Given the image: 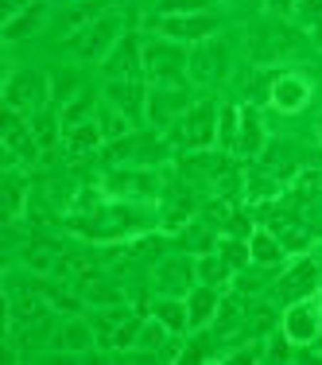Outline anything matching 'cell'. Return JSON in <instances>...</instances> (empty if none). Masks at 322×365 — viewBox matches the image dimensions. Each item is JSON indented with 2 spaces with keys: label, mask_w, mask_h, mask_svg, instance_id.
<instances>
[{
  "label": "cell",
  "mask_w": 322,
  "mask_h": 365,
  "mask_svg": "<svg viewBox=\"0 0 322 365\" xmlns=\"http://www.w3.org/2000/svg\"><path fill=\"white\" fill-rule=\"evenodd\" d=\"M71 230H78L82 237H98V241H113V237H136V233L147 230L144 214L136 210L133 202H117L113 198L109 206H98L93 214H74Z\"/></svg>",
  "instance_id": "cell-1"
},
{
  "label": "cell",
  "mask_w": 322,
  "mask_h": 365,
  "mask_svg": "<svg viewBox=\"0 0 322 365\" xmlns=\"http://www.w3.org/2000/svg\"><path fill=\"white\" fill-rule=\"evenodd\" d=\"M187 63H190L187 43H175L167 36L144 39V78H147V86H182V82H190Z\"/></svg>",
  "instance_id": "cell-2"
},
{
  "label": "cell",
  "mask_w": 322,
  "mask_h": 365,
  "mask_svg": "<svg viewBox=\"0 0 322 365\" xmlns=\"http://www.w3.org/2000/svg\"><path fill=\"white\" fill-rule=\"evenodd\" d=\"M217 113H222L217 101H210V98L194 101L171 125V140L179 148H187V152H210V148H217Z\"/></svg>",
  "instance_id": "cell-3"
},
{
  "label": "cell",
  "mask_w": 322,
  "mask_h": 365,
  "mask_svg": "<svg viewBox=\"0 0 322 365\" xmlns=\"http://www.w3.org/2000/svg\"><path fill=\"white\" fill-rule=\"evenodd\" d=\"M318 292H322V272L307 253H295L291 264L272 280V299L284 303V307L295 299H307V295H318Z\"/></svg>",
  "instance_id": "cell-4"
},
{
  "label": "cell",
  "mask_w": 322,
  "mask_h": 365,
  "mask_svg": "<svg viewBox=\"0 0 322 365\" xmlns=\"http://www.w3.org/2000/svg\"><path fill=\"white\" fill-rule=\"evenodd\" d=\"M51 101V78L43 71H12L4 78V106L36 117Z\"/></svg>",
  "instance_id": "cell-5"
},
{
  "label": "cell",
  "mask_w": 322,
  "mask_h": 365,
  "mask_svg": "<svg viewBox=\"0 0 322 365\" xmlns=\"http://www.w3.org/2000/svg\"><path fill=\"white\" fill-rule=\"evenodd\" d=\"M280 330L291 338L295 346H315L322 338V292L307 295V299H295L284 307Z\"/></svg>",
  "instance_id": "cell-6"
},
{
  "label": "cell",
  "mask_w": 322,
  "mask_h": 365,
  "mask_svg": "<svg viewBox=\"0 0 322 365\" xmlns=\"http://www.w3.org/2000/svg\"><path fill=\"white\" fill-rule=\"evenodd\" d=\"M105 195L117 198V202H144V198L160 195V175L147 168H136V163L113 168L105 175Z\"/></svg>",
  "instance_id": "cell-7"
},
{
  "label": "cell",
  "mask_w": 322,
  "mask_h": 365,
  "mask_svg": "<svg viewBox=\"0 0 322 365\" xmlns=\"http://www.w3.org/2000/svg\"><path fill=\"white\" fill-rule=\"evenodd\" d=\"M120 36H125V31H120V16L105 12L101 20L85 24L82 31H74V36H66L63 43L74 51L78 58H105L109 51H113V43H117Z\"/></svg>",
  "instance_id": "cell-8"
},
{
  "label": "cell",
  "mask_w": 322,
  "mask_h": 365,
  "mask_svg": "<svg viewBox=\"0 0 322 365\" xmlns=\"http://www.w3.org/2000/svg\"><path fill=\"white\" fill-rule=\"evenodd\" d=\"M190 106H194V101H190V82H182V86H147L144 120L155 125V128H171Z\"/></svg>",
  "instance_id": "cell-9"
},
{
  "label": "cell",
  "mask_w": 322,
  "mask_h": 365,
  "mask_svg": "<svg viewBox=\"0 0 322 365\" xmlns=\"http://www.w3.org/2000/svg\"><path fill=\"white\" fill-rule=\"evenodd\" d=\"M152 28L160 31V36L175 39V43H187V47H194V43H202V39H214L217 31H222V20H217L214 12H194V16H155Z\"/></svg>",
  "instance_id": "cell-10"
},
{
  "label": "cell",
  "mask_w": 322,
  "mask_h": 365,
  "mask_svg": "<svg viewBox=\"0 0 322 365\" xmlns=\"http://www.w3.org/2000/svg\"><path fill=\"white\" fill-rule=\"evenodd\" d=\"M187 74L194 86H217L225 74H229V47L222 39H202L190 47V63H187Z\"/></svg>",
  "instance_id": "cell-11"
},
{
  "label": "cell",
  "mask_w": 322,
  "mask_h": 365,
  "mask_svg": "<svg viewBox=\"0 0 322 365\" xmlns=\"http://www.w3.org/2000/svg\"><path fill=\"white\" fill-rule=\"evenodd\" d=\"M101 71L105 78H144V39L136 31H125L101 58Z\"/></svg>",
  "instance_id": "cell-12"
},
{
  "label": "cell",
  "mask_w": 322,
  "mask_h": 365,
  "mask_svg": "<svg viewBox=\"0 0 322 365\" xmlns=\"http://www.w3.org/2000/svg\"><path fill=\"white\" fill-rule=\"evenodd\" d=\"M264 148H268V128H264V117H260V106L245 101V106H241L237 148H233V155H241V160H260Z\"/></svg>",
  "instance_id": "cell-13"
},
{
  "label": "cell",
  "mask_w": 322,
  "mask_h": 365,
  "mask_svg": "<svg viewBox=\"0 0 322 365\" xmlns=\"http://www.w3.org/2000/svg\"><path fill=\"white\" fill-rule=\"evenodd\" d=\"M105 101L117 109H125L128 117L140 125L144 120V109H147V86L144 78H109L105 82Z\"/></svg>",
  "instance_id": "cell-14"
},
{
  "label": "cell",
  "mask_w": 322,
  "mask_h": 365,
  "mask_svg": "<svg viewBox=\"0 0 322 365\" xmlns=\"http://www.w3.org/2000/svg\"><path fill=\"white\" fill-rule=\"evenodd\" d=\"M311 101V78L299 71H280L272 82V106L280 113H299Z\"/></svg>",
  "instance_id": "cell-15"
},
{
  "label": "cell",
  "mask_w": 322,
  "mask_h": 365,
  "mask_svg": "<svg viewBox=\"0 0 322 365\" xmlns=\"http://www.w3.org/2000/svg\"><path fill=\"white\" fill-rule=\"evenodd\" d=\"M105 144V133H101L98 117L90 120H74V125H63V152L71 160H82V155H93Z\"/></svg>",
  "instance_id": "cell-16"
},
{
  "label": "cell",
  "mask_w": 322,
  "mask_h": 365,
  "mask_svg": "<svg viewBox=\"0 0 322 365\" xmlns=\"http://www.w3.org/2000/svg\"><path fill=\"white\" fill-rule=\"evenodd\" d=\"M155 284L163 288V295H187L198 284L194 272V257H171L155 268Z\"/></svg>",
  "instance_id": "cell-17"
},
{
  "label": "cell",
  "mask_w": 322,
  "mask_h": 365,
  "mask_svg": "<svg viewBox=\"0 0 322 365\" xmlns=\"http://www.w3.org/2000/svg\"><path fill=\"white\" fill-rule=\"evenodd\" d=\"M217 307H222V288H210V284H194V288L187 292L190 330H206V327H214Z\"/></svg>",
  "instance_id": "cell-18"
},
{
  "label": "cell",
  "mask_w": 322,
  "mask_h": 365,
  "mask_svg": "<svg viewBox=\"0 0 322 365\" xmlns=\"http://www.w3.org/2000/svg\"><path fill=\"white\" fill-rule=\"evenodd\" d=\"M55 346L66 354H82V350H90V346H98V330H93L90 319L66 315V323L55 330Z\"/></svg>",
  "instance_id": "cell-19"
},
{
  "label": "cell",
  "mask_w": 322,
  "mask_h": 365,
  "mask_svg": "<svg viewBox=\"0 0 322 365\" xmlns=\"http://www.w3.org/2000/svg\"><path fill=\"white\" fill-rule=\"evenodd\" d=\"M249 249H252V264L256 268H280L287 260V245L268 230V225H256V230L249 233Z\"/></svg>",
  "instance_id": "cell-20"
},
{
  "label": "cell",
  "mask_w": 322,
  "mask_h": 365,
  "mask_svg": "<svg viewBox=\"0 0 322 365\" xmlns=\"http://www.w3.org/2000/svg\"><path fill=\"white\" fill-rule=\"evenodd\" d=\"M152 315L160 319L163 327L171 330V334H187L190 330V311H187V295H160V299L152 303Z\"/></svg>",
  "instance_id": "cell-21"
},
{
  "label": "cell",
  "mask_w": 322,
  "mask_h": 365,
  "mask_svg": "<svg viewBox=\"0 0 322 365\" xmlns=\"http://www.w3.org/2000/svg\"><path fill=\"white\" fill-rule=\"evenodd\" d=\"M82 299L93 303V311H101V307H117V303H125V292H120L109 276H93L90 272L82 280Z\"/></svg>",
  "instance_id": "cell-22"
},
{
  "label": "cell",
  "mask_w": 322,
  "mask_h": 365,
  "mask_svg": "<svg viewBox=\"0 0 322 365\" xmlns=\"http://www.w3.org/2000/svg\"><path fill=\"white\" fill-rule=\"evenodd\" d=\"M194 272H198V284H210V288H225V284L233 280L229 260L217 253V249H210V253H198V257H194Z\"/></svg>",
  "instance_id": "cell-23"
},
{
  "label": "cell",
  "mask_w": 322,
  "mask_h": 365,
  "mask_svg": "<svg viewBox=\"0 0 322 365\" xmlns=\"http://www.w3.org/2000/svg\"><path fill=\"white\" fill-rule=\"evenodd\" d=\"M28 195H31L28 179L16 175V168H8V175H4V222H20L24 218V210H28Z\"/></svg>",
  "instance_id": "cell-24"
},
{
  "label": "cell",
  "mask_w": 322,
  "mask_h": 365,
  "mask_svg": "<svg viewBox=\"0 0 322 365\" xmlns=\"http://www.w3.org/2000/svg\"><path fill=\"white\" fill-rule=\"evenodd\" d=\"M98 125H101V133H105V144H113V140H125V136H133V133H136V120L128 117L125 109L109 106V101L98 109Z\"/></svg>",
  "instance_id": "cell-25"
},
{
  "label": "cell",
  "mask_w": 322,
  "mask_h": 365,
  "mask_svg": "<svg viewBox=\"0 0 322 365\" xmlns=\"http://www.w3.org/2000/svg\"><path fill=\"white\" fill-rule=\"evenodd\" d=\"M43 20H47V0H36V4L28 8V12H20L16 20H8V24H4V39H8V43L28 39L31 31H39V28H43Z\"/></svg>",
  "instance_id": "cell-26"
},
{
  "label": "cell",
  "mask_w": 322,
  "mask_h": 365,
  "mask_svg": "<svg viewBox=\"0 0 322 365\" xmlns=\"http://www.w3.org/2000/svg\"><path fill=\"white\" fill-rule=\"evenodd\" d=\"M171 330L160 323L155 315H147L144 319V327H140V338H136V350H144V354H155V358H163L167 354V346H171Z\"/></svg>",
  "instance_id": "cell-27"
},
{
  "label": "cell",
  "mask_w": 322,
  "mask_h": 365,
  "mask_svg": "<svg viewBox=\"0 0 322 365\" xmlns=\"http://www.w3.org/2000/svg\"><path fill=\"white\" fill-rule=\"evenodd\" d=\"M237 125H241V106L225 101L222 113H217V148L225 155H233V148H237Z\"/></svg>",
  "instance_id": "cell-28"
},
{
  "label": "cell",
  "mask_w": 322,
  "mask_h": 365,
  "mask_svg": "<svg viewBox=\"0 0 322 365\" xmlns=\"http://www.w3.org/2000/svg\"><path fill=\"white\" fill-rule=\"evenodd\" d=\"M217 253L229 260L233 272H245L252 264V249H249V237H233V233H225L222 241H217Z\"/></svg>",
  "instance_id": "cell-29"
},
{
  "label": "cell",
  "mask_w": 322,
  "mask_h": 365,
  "mask_svg": "<svg viewBox=\"0 0 322 365\" xmlns=\"http://www.w3.org/2000/svg\"><path fill=\"white\" fill-rule=\"evenodd\" d=\"M214 12V0H155V16H194Z\"/></svg>",
  "instance_id": "cell-30"
},
{
  "label": "cell",
  "mask_w": 322,
  "mask_h": 365,
  "mask_svg": "<svg viewBox=\"0 0 322 365\" xmlns=\"http://www.w3.org/2000/svg\"><path fill=\"white\" fill-rule=\"evenodd\" d=\"M31 4H36V0H0V20H16V16H20V12H28V8Z\"/></svg>",
  "instance_id": "cell-31"
},
{
  "label": "cell",
  "mask_w": 322,
  "mask_h": 365,
  "mask_svg": "<svg viewBox=\"0 0 322 365\" xmlns=\"http://www.w3.org/2000/svg\"><path fill=\"white\" fill-rule=\"evenodd\" d=\"M295 12H299L303 20H318V16H322V0H299Z\"/></svg>",
  "instance_id": "cell-32"
},
{
  "label": "cell",
  "mask_w": 322,
  "mask_h": 365,
  "mask_svg": "<svg viewBox=\"0 0 322 365\" xmlns=\"http://www.w3.org/2000/svg\"><path fill=\"white\" fill-rule=\"evenodd\" d=\"M295 4H299V0H264V8H268L272 16H291Z\"/></svg>",
  "instance_id": "cell-33"
},
{
  "label": "cell",
  "mask_w": 322,
  "mask_h": 365,
  "mask_svg": "<svg viewBox=\"0 0 322 365\" xmlns=\"http://www.w3.org/2000/svg\"><path fill=\"white\" fill-rule=\"evenodd\" d=\"M318 136H322V117H318Z\"/></svg>",
  "instance_id": "cell-34"
}]
</instances>
